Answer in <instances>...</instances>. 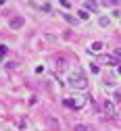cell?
<instances>
[{
    "instance_id": "cell-1",
    "label": "cell",
    "mask_w": 121,
    "mask_h": 131,
    "mask_svg": "<svg viewBox=\"0 0 121 131\" xmlns=\"http://www.w3.org/2000/svg\"><path fill=\"white\" fill-rule=\"evenodd\" d=\"M69 81H71L73 88H86V83H88V81H86V77H83L81 73H73L71 77H69Z\"/></svg>"
},
{
    "instance_id": "cell-2",
    "label": "cell",
    "mask_w": 121,
    "mask_h": 131,
    "mask_svg": "<svg viewBox=\"0 0 121 131\" xmlns=\"http://www.w3.org/2000/svg\"><path fill=\"white\" fill-rule=\"evenodd\" d=\"M23 25H25V19L21 17V15H15V17L8 19V27L11 29H21Z\"/></svg>"
},
{
    "instance_id": "cell-3",
    "label": "cell",
    "mask_w": 121,
    "mask_h": 131,
    "mask_svg": "<svg viewBox=\"0 0 121 131\" xmlns=\"http://www.w3.org/2000/svg\"><path fill=\"white\" fill-rule=\"evenodd\" d=\"M100 62H102V64H117V58H115V56H102Z\"/></svg>"
},
{
    "instance_id": "cell-4",
    "label": "cell",
    "mask_w": 121,
    "mask_h": 131,
    "mask_svg": "<svg viewBox=\"0 0 121 131\" xmlns=\"http://www.w3.org/2000/svg\"><path fill=\"white\" fill-rule=\"evenodd\" d=\"M102 48H105V46H102V42H94V44L90 46V52H100Z\"/></svg>"
},
{
    "instance_id": "cell-5",
    "label": "cell",
    "mask_w": 121,
    "mask_h": 131,
    "mask_svg": "<svg viewBox=\"0 0 121 131\" xmlns=\"http://www.w3.org/2000/svg\"><path fill=\"white\" fill-rule=\"evenodd\" d=\"M105 110H107V112H109V114H115V106H113V104H111V102H109V100H107V102H105Z\"/></svg>"
},
{
    "instance_id": "cell-6",
    "label": "cell",
    "mask_w": 121,
    "mask_h": 131,
    "mask_svg": "<svg viewBox=\"0 0 121 131\" xmlns=\"http://www.w3.org/2000/svg\"><path fill=\"white\" fill-rule=\"evenodd\" d=\"M6 54H8V48H6V46H2V44H0V60H2V58H4Z\"/></svg>"
},
{
    "instance_id": "cell-7",
    "label": "cell",
    "mask_w": 121,
    "mask_h": 131,
    "mask_svg": "<svg viewBox=\"0 0 121 131\" xmlns=\"http://www.w3.org/2000/svg\"><path fill=\"white\" fill-rule=\"evenodd\" d=\"M86 6H88L90 10H96V8H98V4L94 2V0H88V2H86Z\"/></svg>"
},
{
    "instance_id": "cell-8",
    "label": "cell",
    "mask_w": 121,
    "mask_h": 131,
    "mask_svg": "<svg viewBox=\"0 0 121 131\" xmlns=\"http://www.w3.org/2000/svg\"><path fill=\"white\" fill-rule=\"evenodd\" d=\"M77 15H79V19H81V21H86V19L90 17V15H88V10H77Z\"/></svg>"
},
{
    "instance_id": "cell-9",
    "label": "cell",
    "mask_w": 121,
    "mask_h": 131,
    "mask_svg": "<svg viewBox=\"0 0 121 131\" xmlns=\"http://www.w3.org/2000/svg\"><path fill=\"white\" fill-rule=\"evenodd\" d=\"M63 17H65V21H67V23H71V25H75V23H77V21L71 17V15H63Z\"/></svg>"
},
{
    "instance_id": "cell-10",
    "label": "cell",
    "mask_w": 121,
    "mask_h": 131,
    "mask_svg": "<svg viewBox=\"0 0 121 131\" xmlns=\"http://www.w3.org/2000/svg\"><path fill=\"white\" fill-rule=\"evenodd\" d=\"M100 25L107 27V25H109V19H107V17H100Z\"/></svg>"
},
{
    "instance_id": "cell-11",
    "label": "cell",
    "mask_w": 121,
    "mask_h": 131,
    "mask_svg": "<svg viewBox=\"0 0 121 131\" xmlns=\"http://www.w3.org/2000/svg\"><path fill=\"white\" fill-rule=\"evenodd\" d=\"M113 56H115V58H117V60H119V58H121V48H117V50H115V54H113Z\"/></svg>"
},
{
    "instance_id": "cell-12",
    "label": "cell",
    "mask_w": 121,
    "mask_h": 131,
    "mask_svg": "<svg viewBox=\"0 0 121 131\" xmlns=\"http://www.w3.org/2000/svg\"><path fill=\"white\" fill-rule=\"evenodd\" d=\"M61 4H63L65 8H69V6H71V2H69V0H61Z\"/></svg>"
},
{
    "instance_id": "cell-13",
    "label": "cell",
    "mask_w": 121,
    "mask_h": 131,
    "mask_svg": "<svg viewBox=\"0 0 121 131\" xmlns=\"http://www.w3.org/2000/svg\"><path fill=\"white\" fill-rule=\"evenodd\" d=\"M75 131H86V125H75Z\"/></svg>"
},
{
    "instance_id": "cell-14",
    "label": "cell",
    "mask_w": 121,
    "mask_h": 131,
    "mask_svg": "<svg viewBox=\"0 0 121 131\" xmlns=\"http://www.w3.org/2000/svg\"><path fill=\"white\" fill-rule=\"evenodd\" d=\"M115 100H119V102H121V90H119V92H115Z\"/></svg>"
},
{
    "instance_id": "cell-15",
    "label": "cell",
    "mask_w": 121,
    "mask_h": 131,
    "mask_svg": "<svg viewBox=\"0 0 121 131\" xmlns=\"http://www.w3.org/2000/svg\"><path fill=\"white\" fill-rule=\"evenodd\" d=\"M117 2H119V0H107V4H113V6H115Z\"/></svg>"
},
{
    "instance_id": "cell-16",
    "label": "cell",
    "mask_w": 121,
    "mask_h": 131,
    "mask_svg": "<svg viewBox=\"0 0 121 131\" xmlns=\"http://www.w3.org/2000/svg\"><path fill=\"white\" fill-rule=\"evenodd\" d=\"M117 73H121V64H119V67H117Z\"/></svg>"
},
{
    "instance_id": "cell-17",
    "label": "cell",
    "mask_w": 121,
    "mask_h": 131,
    "mask_svg": "<svg viewBox=\"0 0 121 131\" xmlns=\"http://www.w3.org/2000/svg\"><path fill=\"white\" fill-rule=\"evenodd\" d=\"M4 2H6V0H0V4H4Z\"/></svg>"
}]
</instances>
